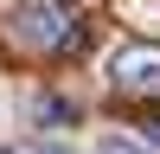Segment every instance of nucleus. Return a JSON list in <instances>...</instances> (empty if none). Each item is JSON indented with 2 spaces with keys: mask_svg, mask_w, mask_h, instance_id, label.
<instances>
[{
  "mask_svg": "<svg viewBox=\"0 0 160 154\" xmlns=\"http://www.w3.org/2000/svg\"><path fill=\"white\" fill-rule=\"evenodd\" d=\"M13 38L32 51H58L77 38V13L64 7V0H26L19 13H13Z\"/></svg>",
  "mask_w": 160,
  "mask_h": 154,
  "instance_id": "1",
  "label": "nucleus"
},
{
  "mask_svg": "<svg viewBox=\"0 0 160 154\" xmlns=\"http://www.w3.org/2000/svg\"><path fill=\"white\" fill-rule=\"evenodd\" d=\"M109 84L128 96H160V45H122L109 58Z\"/></svg>",
  "mask_w": 160,
  "mask_h": 154,
  "instance_id": "2",
  "label": "nucleus"
},
{
  "mask_svg": "<svg viewBox=\"0 0 160 154\" xmlns=\"http://www.w3.org/2000/svg\"><path fill=\"white\" fill-rule=\"evenodd\" d=\"M96 154H141V148H135V141H102Z\"/></svg>",
  "mask_w": 160,
  "mask_h": 154,
  "instance_id": "3",
  "label": "nucleus"
},
{
  "mask_svg": "<svg viewBox=\"0 0 160 154\" xmlns=\"http://www.w3.org/2000/svg\"><path fill=\"white\" fill-rule=\"evenodd\" d=\"M32 154H77V148H64V141H38Z\"/></svg>",
  "mask_w": 160,
  "mask_h": 154,
  "instance_id": "4",
  "label": "nucleus"
},
{
  "mask_svg": "<svg viewBox=\"0 0 160 154\" xmlns=\"http://www.w3.org/2000/svg\"><path fill=\"white\" fill-rule=\"evenodd\" d=\"M0 154H7V148H0Z\"/></svg>",
  "mask_w": 160,
  "mask_h": 154,
  "instance_id": "5",
  "label": "nucleus"
}]
</instances>
